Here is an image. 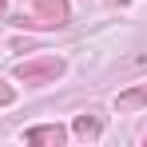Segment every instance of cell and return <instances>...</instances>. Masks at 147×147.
I'll list each match as a JSON object with an SVG mask.
<instances>
[{
  "label": "cell",
  "mask_w": 147,
  "mask_h": 147,
  "mask_svg": "<svg viewBox=\"0 0 147 147\" xmlns=\"http://www.w3.org/2000/svg\"><path fill=\"white\" fill-rule=\"evenodd\" d=\"M60 76H64V60L60 56H32V60L16 64V80H24V84H52Z\"/></svg>",
  "instance_id": "cell-1"
},
{
  "label": "cell",
  "mask_w": 147,
  "mask_h": 147,
  "mask_svg": "<svg viewBox=\"0 0 147 147\" xmlns=\"http://www.w3.org/2000/svg\"><path fill=\"white\" fill-rule=\"evenodd\" d=\"M36 28H60L68 24V0H36V20H28Z\"/></svg>",
  "instance_id": "cell-2"
},
{
  "label": "cell",
  "mask_w": 147,
  "mask_h": 147,
  "mask_svg": "<svg viewBox=\"0 0 147 147\" xmlns=\"http://www.w3.org/2000/svg\"><path fill=\"white\" fill-rule=\"evenodd\" d=\"M64 139H68V131L60 123H44V127H28L24 131V143H32V147H60Z\"/></svg>",
  "instance_id": "cell-3"
},
{
  "label": "cell",
  "mask_w": 147,
  "mask_h": 147,
  "mask_svg": "<svg viewBox=\"0 0 147 147\" xmlns=\"http://www.w3.org/2000/svg\"><path fill=\"white\" fill-rule=\"evenodd\" d=\"M115 107H119V111H135V107H147V84H139V88H131V92L115 96Z\"/></svg>",
  "instance_id": "cell-4"
},
{
  "label": "cell",
  "mask_w": 147,
  "mask_h": 147,
  "mask_svg": "<svg viewBox=\"0 0 147 147\" xmlns=\"http://www.w3.org/2000/svg\"><path fill=\"white\" fill-rule=\"evenodd\" d=\"M99 131H103L99 115H80V119H76V135H80V139H99Z\"/></svg>",
  "instance_id": "cell-5"
},
{
  "label": "cell",
  "mask_w": 147,
  "mask_h": 147,
  "mask_svg": "<svg viewBox=\"0 0 147 147\" xmlns=\"http://www.w3.org/2000/svg\"><path fill=\"white\" fill-rule=\"evenodd\" d=\"M12 99H16V92H12V88H8V84H0V107H8V103H12Z\"/></svg>",
  "instance_id": "cell-6"
},
{
  "label": "cell",
  "mask_w": 147,
  "mask_h": 147,
  "mask_svg": "<svg viewBox=\"0 0 147 147\" xmlns=\"http://www.w3.org/2000/svg\"><path fill=\"white\" fill-rule=\"evenodd\" d=\"M107 4H119V8H123V4H127V0H107Z\"/></svg>",
  "instance_id": "cell-7"
},
{
  "label": "cell",
  "mask_w": 147,
  "mask_h": 147,
  "mask_svg": "<svg viewBox=\"0 0 147 147\" xmlns=\"http://www.w3.org/2000/svg\"><path fill=\"white\" fill-rule=\"evenodd\" d=\"M143 143H147V135H143Z\"/></svg>",
  "instance_id": "cell-8"
},
{
  "label": "cell",
  "mask_w": 147,
  "mask_h": 147,
  "mask_svg": "<svg viewBox=\"0 0 147 147\" xmlns=\"http://www.w3.org/2000/svg\"><path fill=\"white\" fill-rule=\"evenodd\" d=\"M0 4H4V0H0Z\"/></svg>",
  "instance_id": "cell-9"
}]
</instances>
